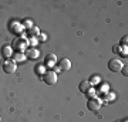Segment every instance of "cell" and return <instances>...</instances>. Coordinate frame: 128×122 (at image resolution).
Wrapping results in <instances>:
<instances>
[{"instance_id": "cell-1", "label": "cell", "mask_w": 128, "mask_h": 122, "mask_svg": "<svg viewBox=\"0 0 128 122\" xmlns=\"http://www.w3.org/2000/svg\"><path fill=\"white\" fill-rule=\"evenodd\" d=\"M27 36H24V34H22V38H16L13 43V50L16 48L17 50V53H24L26 51V45H27Z\"/></svg>"}, {"instance_id": "cell-4", "label": "cell", "mask_w": 128, "mask_h": 122, "mask_svg": "<svg viewBox=\"0 0 128 122\" xmlns=\"http://www.w3.org/2000/svg\"><path fill=\"white\" fill-rule=\"evenodd\" d=\"M108 68H110V71H112V72H120L124 68V64L121 63L118 58H112V60L108 61Z\"/></svg>"}, {"instance_id": "cell-7", "label": "cell", "mask_w": 128, "mask_h": 122, "mask_svg": "<svg viewBox=\"0 0 128 122\" xmlns=\"http://www.w3.org/2000/svg\"><path fill=\"white\" fill-rule=\"evenodd\" d=\"M24 54H26V57L30 58V60H37L40 57V51L37 50V48H28V50L24 51Z\"/></svg>"}, {"instance_id": "cell-6", "label": "cell", "mask_w": 128, "mask_h": 122, "mask_svg": "<svg viewBox=\"0 0 128 122\" xmlns=\"http://www.w3.org/2000/svg\"><path fill=\"white\" fill-rule=\"evenodd\" d=\"M10 30L13 33H16V34H23L24 33V27H23V24L22 23H18V21H13L12 24H10Z\"/></svg>"}, {"instance_id": "cell-8", "label": "cell", "mask_w": 128, "mask_h": 122, "mask_svg": "<svg viewBox=\"0 0 128 122\" xmlns=\"http://www.w3.org/2000/svg\"><path fill=\"white\" fill-rule=\"evenodd\" d=\"M58 68L61 70V71H67V70H70V68H71V61H70L68 58H61L58 61Z\"/></svg>"}, {"instance_id": "cell-2", "label": "cell", "mask_w": 128, "mask_h": 122, "mask_svg": "<svg viewBox=\"0 0 128 122\" xmlns=\"http://www.w3.org/2000/svg\"><path fill=\"white\" fill-rule=\"evenodd\" d=\"M43 81L46 82L47 85H54L57 84V80H58V75H57V72L56 71H46L43 74Z\"/></svg>"}, {"instance_id": "cell-20", "label": "cell", "mask_w": 128, "mask_h": 122, "mask_svg": "<svg viewBox=\"0 0 128 122\" xmlns=\"http://www.w3.org/2000/svg\"><path fill=\"white\" fill-rule=\"evenodd\" d=\"M36 71H37V74H38V75H41V77H43V74L46 72V67H44V65H38Z\"/></svg>"}, {"instance_id": "cell-25", "label": "cell", "mask_w": 128, "mask_h": 122, "mask_svg": "<svg viewBox=\"0 0 128 122\" xmlns=\"http://www.w3.org/2000/svg\"><path fill=\"white\" fill-rule=\"evenodd\" d=\"M120 48H121L120 45H115V47H112V51H114V53H120Z\"/></svg>"}, {"instance_id": "cell-26", "label": "cell", "mask_w": 128, "mask_h": 122, "mask_svg": "<svg viewBox=\"0 0 128 122\" xmlns=\"http://www.w3.org/2000/svg\"><path fill=\"white\" fill-rule=\"evenodd\" d=\"M0 122H2V118H0Z\"/></svg>"}, {"instance_id": "cell-23", "label": "cell", "mask_w": 128, "mask_h": 122, "mask_svg": "<svg viewBox=\"0 0 128 122\" xmlns=\"http://www.w3.org/2000/svg\"><path fill=\"white\" fill-rule=\"evenodd\" d=\"M37 40H38V43H40V41H46L47 40V36H46V34H43V33H40L38 37H37Z\"/></svg>"}, {"instance_id": "cell-19", "label": "cell", "mask_w": 128, "mask_h": 122, "mask_svg": "<svg viewBox=\"0 0 128 122\" xmlns=\"http://www.w3.org/2000/svg\"><path fill=\"white\" fill-rule=\"evenodd\" d=\"M34 24H33V21L32 20H26V21L23 23V27H24V30H28V28H32Z\"/></svg>"}, {"instance_id": "cell-3", "label": "cell", "mask_w": 128, "mask_h": 122, "mask_svg": "<svg viewBox=\"0 0 128 122\" xmlns=\"http://www.w3.org/2000/svg\"><path fill=\"white\" fill-rule=\"evenodd\" d=\"M101 105H102V101L100 100V98H90L87 102V107L90 111H92V112H97V111H100Z\"/></svg>"}, {"instance_id": "cell-15", "label": "cell", "mask_w": 128, "mask_h": 122, "mask_svg": "<svg viewBox=\"0 0 128 122\" xmlns=\"http://www.w3.org/2000/svg\"><path fill=\"white\" fill-rule=\"evenodd\" d=\"M98 92L105 95L107 92H110V85H108V84H101L100 88H98Z\"/></svg>"}, {"instance_id": "cell-5", "label": "cell", "mask_w": 128, "mask_h": 122, "mask_svg": "<svg viewBox=\"0 0 128 122\" xmlns=\"http://www.w3.org/2000/svg\"><path fill=\"white\" fill-rule=\"evenodd\" d=\"M16 70H17V63H16V61L7 60V61L3 63V71H4L6 74H13V72H16Z\"/></svg>"}, {"instance_id": "cell-24", "label": "cell", "mask_w": 128, "mask_h": 122, "mask_svg": "<svg viewBox=\"0 0 128 122\" xmlns=\"http://www.w3.org/2000/svg\"><path fill=\"white\" fill-rule=\"evenodd\" d=\"M46 58H48V60H53V61H56V63H57V55L56 54H48L46 57Z\"/></svg>"}, {"instance_id": "cell-22", "label": "cell", "mask_w": 128, "mask_h": 122, "mask_svg": "<svg viewBox=\"0 0 128 122\" xmlns=\"http://www.w3.org/2000/svg\"><path fill=\"white\" fill-rule=\"evenodd\" d=\"M127 41H128V36H124L121 38V43H120V47H124V45H127Z\"/></svg>"}, {"instance_id": "cell-11", "label": "cell", "mask_w": 128, "mask_h": 122, "mask_svg": "<svg viewBox=\"0 0 128 122\" xmlns=\"http://www.w3.org/2000/svg\"><path fill=\"white\" fill-rule=\"evenodd\" d=\"M26 58H27V57H26L24 53H14L13 54V61H16V63H18V61H24Z\"/></svg>"}, {"instance_id": "cell-17", "label": "cell", "mask_w": 128, "mask_h": 122, "mask_svg": "<svg viewBox=\"0 0 128 122\" xmlns=\"http://www.w3.org/2000/svg\"><path fill=\"white\" fill-rule=\"evenodd\" d=\"M114 100H115V94H112V92H107L105 94V101L107 102H112Z\"/></svg>"}, {"instance_id": "cell-21", "label": "cell", "mask_w": 128, "mask_h": 122, "mask_svg": "<svg viewBox=\"0 0 128 122\" xmlns=\"http://www.w3.org/2000/svg\"><path fill=\"white\" fill-rule=\"evenodd\" d=\"M120 54L122 55V57H127V55H128V48H127V45H124V47H121V48H120Z\"/></svg>"}, {"instance_id": "cell-18", "label": "cell", "mask_w": 128, "mask_h": 122, "mask_svg": "<svg viewBox=\"0 0 128 122\" xmlns=\"http://www.w3.org/2000/svg\"><path fill=\"white\" fill-rule=\"evenodd\" d=\"M86 94H87L88 97H90V98H96V94H97V91L94 90L92 87H90V88L87 90V92H86Z\"/></svg>"}, {"instance_id": "cell-10", "label": "cell", "mask_w": 128, "mask_h": 122, "mask_svg": "<svg viewBox=\"0 0 128 122\" xmlns=\"http://www.w3.org/2000/svg\"><path fill=\"white\" fill-rule=\"evenodd\" d=\"M28 33V37H38V34H40V28L37 27V26H33L32 28H28L27 30Z\"/></svg>"}, {"instance_id": "cell-14", "label": "cell", "mask_w": 128, "mask_h": 122, "mask_svg": "<svg viewBox=\"0 0 128 122\" xmlns=\"http://www.w3.org/2000/svg\"><path fill=\"white\" fill-rule=\"evenodd\" d=\"M27 44L32 47V48H34L37 44H38V40H37V37H28L27 38Z\"/></svg>"}, {"instance_id": "cell-9", "label": "cell", "mask_w": 128, "mask_h": 122, "mask_svg": "<svg viewBox=\"0 0 128 122\" xmlns=\"http://www.w3.org/2000/svg\"><path fill=\"white\" fill-rule=\"evenodd\" d=\"M2 53H3V55H4L6 58H12V55L14 54L13 53V47H12V45H3Z\"/></svg>"}, {"instance_id": "cell-16", "label": "cell", "mask_w": 128, "mask_h": 122, "mask_svg": "<svg viewBox=\"0 0 128 122\" xmlns=\"http://www.w3.org/2000/svg\"><path fill=\"white\" fill-rule=\"evenodd\" d=\"M90 85H97V84H100L101 82V78H100V75H94V77H91V80H90Z\"/></svg>"}, {"instance_id": "cell-12", "label": "cell", "mask_w": 128, "mask_h": 122, "mask_svg": "<svg viewBox=\"0 0 128 122\" xmlns=\"http://www.w3.org/2000/svg\"><path fill=\"white\" fill-rule=\"evenodd\" d=\"M90 87H91V85H90V82H88V81H81V82H80V85H78V88H80V91H81V92H84V94H86Z\"/></svg>"}, {"instance_id": "cell-13", "label": "cell", "mask_w": 128, "mask_h": 122, "mask_svg": "<svg viewBox=\"0 0 128 122\" xmlns=\"http://www.w3.org/2000/svg\"><path fill=\"white\" fill-rule=\"evenodd\" d=\"M44 67H46V68H50V71H51L53 68L57 67V63H56V61H53V60L46 58V61H44Z\"/></svg>"}]
</instances>
